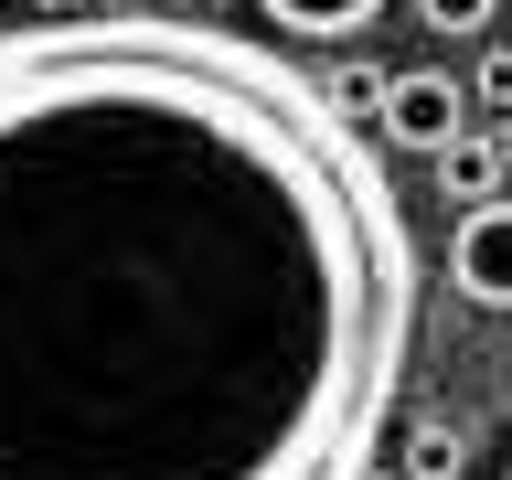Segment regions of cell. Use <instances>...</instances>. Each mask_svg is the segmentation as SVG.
<instances>
[{
  "instance_id": "cell-1",
  "label": "cell",
  "mask_w": 512,
  "mask_h": 480,
  "mask_svg": "<svg viewBox=\"0 0 512 480\" xmlns=\"http://www.w3.org/2000/svg\"><path fill=\"white\" fill-rule=\"evenodd\" d=\"M416 310L310 64L192 11L0 32V480H374Z\"/></svg>"
},
{
  "instance_id": "cell-2",
  "label": "cell",
  "mask_w": 512,
  "mask_h": 480,
  "mask_svg": "<svg viewBox=\"0 0 512 480\" xmlns=\"http://www.w3.org/2000/svg\"><path fill=\"white\" fill-rule=\"evenodd\" d=\"M374 128H384V150H427L438 160L448 139H470V96H459L448 64H406V75H384Z\"/></svg>"
},
{
  "instance_id": "cell-3",
  "label": "cell",
  "mask_w": 512,
  "mask_h": 480,
  "mask_svg": "<svg viewBox=\"0 0 512 480\" xmlns=\"http://www.w3.org/2000/svg\"><path fill=\"white\" fill-rule=\"evenodd\" d=\"M448 288L470 310H512V192L448 224Z\"/></svg>"
},
{
  "instance_id": "cell-4",
  "label": "cell",
  "mask_w": 512,
  "mask_h": 480,
  "mask_svg": "<svg viewBox=\"0 0 512 480\" xmlns=\"http://www.w3.org/2000/svg\"><path fill=\"white\" fill-rule=\"evenodd\" d=\"M288 43H352L363 22H384V0H256Z\"/></svg>"
},
{
  "instance_id": "cell-5",
  "label": "cell",
  "mask_w": 512,
  "mask_h": 480,
  "mask_svg": "<svg viewBox=\"0 0 512 480\" xmlns=\"http://www.w3.org/2000/svg\"><path fill=\"white\" fill-rule=\"evenodd\" d=\"M438 192H448V203H459V214H480V203H502V150H491V139H448V150H438Z\"/></svg>"
},
{
  "instance_id": "cell-6",
  "label": "cell",
  "mask_w": 512,
  "mask_h": 480,
  "mask_svg": "<svg viewBox=\"0 0 512 480\" xmlns=\"http://www.w3.org/2000/svg\"><path fill=\"white\" fill-rule=\"evenodd\" d=\"M491 11H502V0H416V22L448 32V43H480V32H491Z\"/></svg>"
},
{
  "instance_id": "cell-7",
  "label": "cell",
  "mask_w": 512,
  "mask_h": 480,
  "mask_svg": "<svg viewBox=\"0 0 512 480\" xmlns=\"http://www.w3.org/2000/svg\"><path fill=\"white\" fill-rule=\"evenodd\" d=\"M406 470L416 480H448V470H459V438H448V427H416V438H406Z\"/></svg>"
},
{
  "instance_id": "cell-8",
  "label": "cell",
  "mask_w": 512,
  "mask_h": 480,
  "mask_svg": "<svg viewBox=\"0 0 512 480\" xmlns=\"http://www.w3.org/2000/svg\"><path fill=\"white\" fill-rule=\"evenodd\" d=\"M459 96H480V107H502V118H512V54H480L470 75H459Z\"/></svg>"
},
{
  "instance_id": "cell-9",
  "label": "cell",
  "mask_w": 512,
  "mask_h": 480,
  "mask_svg": "<svg viewBox=\"0 0 512 480\" xmlns=\"http://www.w3.org/2000/svg\"><path fill=\"white\" fill-rule=\"evenodd\" d=\"M491 150H502V182H512V118H502V139H491Z\"/></svg>"
},
{
  "instance_id": "cell-10",
  "label": "cell",
  "mask_w": 512,
  "mask_h": 480,
  "mask_svg": "<svg viewBox=\"0 0 512 480\" xmlns=\"http://www.w3.org/2000/svg\"><path fill=\"white\" fill-rule=\"evenodd\" d=\"M502 480H512V470H502Z\"/></svg>"
}]
</instances>
